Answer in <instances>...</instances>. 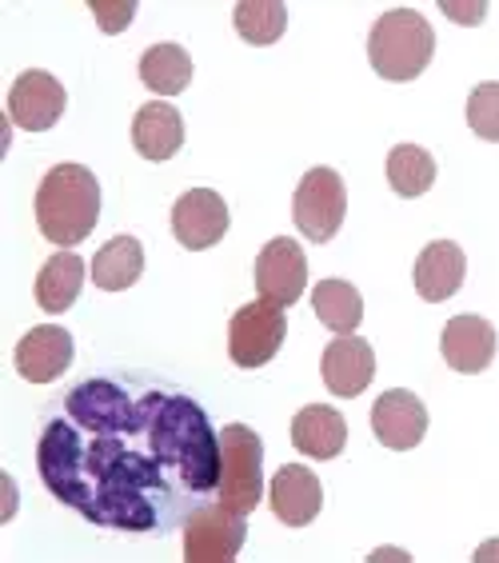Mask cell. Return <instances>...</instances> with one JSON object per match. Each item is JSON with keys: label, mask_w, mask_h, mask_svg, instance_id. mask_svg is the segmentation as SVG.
<instances>
[{"label": "cell", "mask_w": 499, "mask_h": 563, "mask_svg": "<svg viewBox=\"0 0 499 563\" xmlns=\"http://www.w3.org/2000/svg\"><path fill=\"white\" fill-rule=\"evenodd\" d=\"M347 188L336 168H312L292 196V220L312 244H328L344 224Z\"/></svg>", "instance_id": "cell-6"}, {"label": "cell", "mask_w": 499, "mask_h": 563, "mask_svg": "<svg viewBox=\"0 0 499 563\" xmlns=\"http://www.w3.org/2000/svg\"><path fill=\"white\" fill-rule=\"evenodd\" d=\"M85 288V261L77 252H56L36 276V303L44 312H68Z\"/></svg>", "instance_id": "cell-21"}, {"label": "cell", "mask_w": 499, "mask_h": 563, "mask_svg": "<svg viewBox=\"0 0 499 563\" xmlns=\"http://www.w3.org/2000/svg\"><path fill=\"white\" fill-rule=\"evenodd\" d=\"M73 336H68L60 324H41L33 332H24L21 344H16V372L33 384H48V379H60L73 368Z\"/></svg>", "instance_id": "cell-15"}, {"label": "cell", "mask_w": 499, "mask_h": 563, "mask_svg": "<svg viewBox=\"0 0 499 563\" xmlns=\"http://www.w3.org/2000/svg\"><path fill=\"white\" fill-rule=\"evenodd\" d=\"M488 560H499V540L484 543V548L476 552V563H488Z\"/></svg>", "instance_id": "cell-29"}, {"label": "cell", "mask_w": 499, "mask_h": 563, "mask_svg": "<svg viewBox=\"0 0 499 563\" xmlns=\"http://www.w3.org/2000/svg\"><path fill=\"white\" fill-rule=\"evenodd\" d=\"M308 288V256L304 249L288 236L268 240L256 256V292L260 300L292 308Z\"/></svg>", "instance_id": "cell-9"}, {"label": "cell", "mask_w": 499, "mask_h": 563, "mask_svg": "<svg viewBox=\"0 0 499 563\" xmlns=\"http://www.w3.org/2000/svg\"><path fill=\"white\" fill-rule=\"evenodd\" d=\"M229 205L212 188H188L173 205V232L188 252H204L229 232Z\"/></svg>", "instance_id": "cell-11"}, {"label": "cell", "mask_w": 499, "mask_h": 563, "mask_svg": "<svg viewBox=\"0 0 499 563\" xmlns=\"http://www.w3.org/2000/svg\"><path fill=\"white\" fill-rule=\"evenodd\" d=\"M88 12L97 16L100 33L117 36V33H124L132 24V16H136V0H92Z\"/></svg>", "instance_id": "cell-27"}, {"label": "cell", "mask_w": 499, "mask_h": 563, "mask_svg": "<svg viewBox=\"0 0 499 563\" xmlns=\"http://www.w3.org/2000/svg\"><path fill=\"white\" fill-rule=\"evenodd\" d=\"M144 408V435L153 455L185 479L188 492H212L220 484V435L212 432L200 404L185 396H148Z\"/></svg>", "instance_id": "cell-2"}, {"label": "cell", "mask_w": 499, "mask_h": 563, "mask_svg": "<svg viewBox=\"0 0 499 563\" xmlns=\"http://www.w3.org/2000/svg\"><path fill=\"white\" fill-rule=\"evenodd\" d=\"M268 504L280 523H288V528H308V523L320 516V508H324V488H320V479H315L312 467L284 464L280 472L271 476Z\"/></svg>", "instance_id": "cell-14"}, {"label": "cell", "mask_w": 499, "mask_h": 563, "mask_svg": "<svg viewBox=\"0 0 499 563\" xmlns=\"http://www.w3.org/2000/svg\"><path fill=\"white\" fill-rule=\"evenodd\" d=\"M120 435L124 432H92V440H80L77 423L53 420L36 452L41 479L85 520L120 531H148L156 528L148 492H164V464L156 455H141L120 444Z\"/></svg>", "instance_id": "cell-1"}, {"label": "cell", "mask_w": 499, "mask_h": 563, "mask_svg": "<svg viewBox=\"0 0 499 563\" xmlns=\"http://www.w3.org/2000/svg\"><path fill=\"white\" fill-rule=\"evenodd\" d=\"M132 144L141 152L144 161L164 164L173 161L180 144H185V117L168 104V100H153V104H144L132 120Z\"/></svg>", "instance_id": "cell-18"}, {"label": "cell", "mask_w": 499, "mask_h": 563, "mask_svg": "<svg viewBox=\"0 0 499 563\" xmlns=\"http://www.w3.org/2000/svg\"><path fill=\"white\" fill-rule=\"evenodd\" d=\"M320 376H324L328 391L340 396V400H352L368 388L372 376H376V352L364 336H336L324 347L320 356Z\"/></svg>", "instance_id": "cell-13"}, {"label": "cell", "mask_w": 499, "mask_h": 563, "mask_svg": "<svg viewBox=\"0 0 499 563\" xmlns=\"http://www.w3.org/2000/svg\"><path fill=\"white\" fill-rule=\"evenodd\" d=\"M440 12H444L447 21H459V24H479L488 16V4L476 0V4H459V0H440Z\"/></svg>", "instance_id": "cell-28"}, {"label": "cell", "mask_w": 499, "mask_h": 563, "mask_svg": "<svg viewBox=\"0 0 499 563\" xmlns=\"http://www.w3.org/2000/svg\"><path fill=\"white\" fill-rule=\"evenodd\" d=\"M68 92L53 73L29 68L12 80L9 88V120L24 132H48L56 120L65 117Z\"/></svg>", "instance_id": "cell-10"}, {"label": "cell", "mask_w": 499, "mask_h": 563, "mask_svg": "<svg viewBox=\"0 0 499 563\" xmlns=\"http://www.w3.org/2000/svg\"><path fill=\"white\" fill-rule=\"evenodd\" d=\"M435 33L415 9H391L372 24L368 36V60L384 80H415L423 68L432 65Z\"/></svg>", "instance_id": "cell-4"}, {"label": "cell", "mask_w": 499, "mask_h": 563, "mask_svg": "<svg viewBox=\"0 0 499 563\" xmlns=\"http://www.w3.org/2000/svg\"><path fill=\"white\" fill-rule=\"evenodd\" d=\"M467 124L479 141L499 144V80H484L467 97Z\"/></svg>", "instance_id": "cell-26"}, {"label": "cell", "mask_w": 499, "mask_h": 563, "mask_svg": "<svg viewBox=\"0 0 499 563\" xmlns=\"http://www.w3.org/2000/svg\"><path fill=\"white\" fill-rule=\"evenodd\" d=\"M141 80L144 88H153L160 97H176L192 85V56L180 44H153L141 56Z\"/></svg>", "instance_id": "cell-23"}, {"label": "cell", "mask_w": 499, "mask_h": 563, "mask_svg": "<svg viewBox=\"0 0 499 563\" xmlns=\"http://www.w3.org/2000/svg\"><path fill=\"white\" fill-rule=\"evenodd\" d=\"M388 185L403 200H415L435 185V161L432 152L420 144H396L388 152Z\"/></svg>", "instance_id": "cell-24"}, {"label": "cell", "mask_w": 499, "mask_h": 563, "mask_svg": "<svg viewBox=\"0 0 499 563\" xmlns=\"http://www.w3.org/2000/svg\"><path fill=\"white\" fill-rule=\"evenodd\" d=\"M220 504L232 511L260 508L264 499V444L248 423H229L220 432Z\"/></svg>", "instance_id": "cell-5"}, {"label": "cell", "mask_w": 499, "mask_h": 563, "mask_svg": "<svg viewBox=\"0 0 499 563\" xmlns=\"http://www.w3.org/2000/svg\"><path fill=\"white\" fill-rule=\"evenodd\" d=\"M292 444L312 460H336L347 444V423L328 404H308L292 420Z\"/></svg>", "instance_id": "cell-19"}, {"label": "cell", "mask_w": 499, "mask_h": 563, "mask_svg": "<svg viewBox=\"0 0 499 563\" xmlns=\"http://www.w3.org/2000/svg\"><path fill=\"white\" fill-rule=\"evenodd\" d=\"M288 336V316L280 303L252 300L244 303L229 324V356L236 368H264Z\"/></svg>", "instance_id": "cell-7"}, {"label": "cell", "mask_w": 499, "mask_h": 563, "mask_svg": "<svg viewBox=\"0 0 499 563\" xmlns=\"http://www.w3.org/2000/svg\"><path fill=\"white\" fill-rule=\"evenodd\" d=\"M440 352H444L447 368L476 376L496 360V328L484 316H452L440 336Z\"/></svg>", "instance_id": "cell-16"}, {"label": "cell", "mask_w": 499, "mask_h": 563, "mask_svg": "<svg viewBox=\"0 0 499 563\" xmlns=\"http://www.w3.org/2000/svg\"><path fill=\"white\" fill-rule=\"evenodd\" d=\"M144 272V249L136 236H112L104 249L92 256V284L100 292H124L141 280Z\"/></svg>", "instance_id": "cell-20"}, {"label": "cell", "mask_w": 499, "mask_h": 563, "mask_svg": "<svg viewBox=\"0 0 499 563\" xmlns=\"http://www.w3.org/2000/svg\"><path fill=\"white\" fill-rule=\"evenodd\" d=\"M464 272H467V256L456 240H432V244L415 256V272H412L415 292L428 303H444L447 296L459 292Z\"/></svg>", "instance_id": "cell-17"}, {"label": "cell", "mask_w": 499, "mask_h": 563, "mask_svg": "<svg viewBox=\"0 0 499 563\" xmlns=\"http://www.w3.org/2000/svg\"><path fill=\"white\" fill-rule=\"evenodd\" d=\"M372 432L391 452H412L428 435V408L408 388L384 391L380 400L372 404Z\"/></svg>", "instance_id": "cell-12"}, {"label": "cell", "mask_w": 499, "mask_h": 563, "mask_svg": "<svg viewBox=\"0 0 499 563\" xmlns=\"http://www.w3.org/2000/svg\"><path fill=\"white\" fill-rule=\"evenodd\" d=\"M232 21H236L240 41L264 48V44L280 41L284 29H288V4L284 0H240Z\"/></svg>", "instance_id": "cell-25"}, {"label": "cell", "mask_w": 499, "mask_h": 563, "mask_svg": "<svg viewBox=\"0 0 499 563\" xmlns=\"http://www.w3.org/2000/svg\"><path fill=\"white\" fill-rule=\"evenodd\" d=\"M312 312L336 336H352L364 320V296L356 292V284L347 280H320L312 288Z\"/></svg>", "instance_id": "cell-22"}, {"label": "cell", "mask_w": 499, "mask_h": 563, "mask_svg": "<svg viewBox=\"0 0 499 563\" xmlns=\"http://www.w3.org/2000/svg\"><path fill=\"white\" fill-rule=\"evenodd\" d=\"M100 220V185L85 164H56L36 188V224L56 249H77Z\"/></svg>", "instance_id": "cell-3"}, {"label": "cell", "mask_w": 499, "mask_h": 563, "mask_svg": "<svg viewBox=\"0 0 499 563\" xmlns=\"http://www.w3.org/2000/svg\"><path fill=\"white\" fill-rule=\"evenodd\" d=\"M248 540L244 511H232L224 504L192 511L185 523V560L188 563H232Z\"/></svg>", "instance_id": "cell-8"}]
</instances>
